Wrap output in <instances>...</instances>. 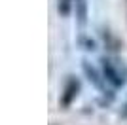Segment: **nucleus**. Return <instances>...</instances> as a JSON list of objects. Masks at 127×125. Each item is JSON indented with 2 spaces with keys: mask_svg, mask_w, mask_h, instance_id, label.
I'll return each mask as SVG.
<instances>
[{
  "mask_svg": "<svg viewBox=\"0 0 127 125\" xmlns=\"http://www.w3.org/2000/svg\"><path fill=\"white\" fill-rule=\"evenodd\" d=\"M104 74H106V78L110 80L114 85H120V83H123V78H120V74L112 68V64L108 61H104Z\"/></svg>",
  "mask_w": 127,
  "mask_h": 125,
  "instance_id": "obj_1",
  "label": "nucleus"
}]
</instances>
